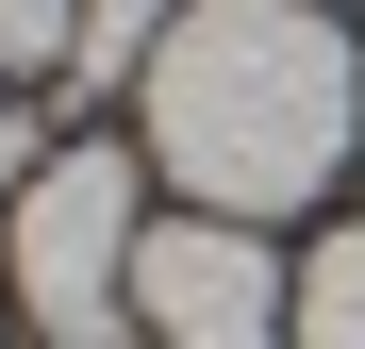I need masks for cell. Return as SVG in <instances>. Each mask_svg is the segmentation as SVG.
Segmentation results:
<instances>
[{
	"instance_id": "obj_1",
	"label": "cell",
	"mask_w": 365,
	"mask_h": 349,
	"mask_svg": "<svg viewBox=\"0 0 365 349\" xmlns=\"http://www.w3.org/2000/svg\"><path fill=\"white\" fill-rule=\"evenodd\" d=\"M133 116H150V166L200 216L266 233L365 150V67H349L332 0H182L150 84H133Z\"/></svg>"
},
{
	"instance_id": "obj_2",
	"label": "cell",
	"mask_w": 365,
	"mask_h": 349,
	"mask_svg": "<svg viewBox=\"0 0 365 349\" xmlns=\"http://www.w3.org/2000/svg\"><path fill=\"white\" fill-rule=\"evenodd\" d=\"M133 250H150V183L133 150H50L17 216H0V266H17V316L50 349H133Z\"/></svg>"
},
{
	"instance_id": "obj_3",
	"label": "cell",
	"mask_w": 365,
	"mask_h": 349,
	"mask_svg": "<svg viewBox=\"0 0 365 349\" xmlns=\"http://www.w3.org/2000/svg\"><path fill=\"white\" fill-rule=\"evenodd\" d=\"M133 349H299V283L250 216H150L133 250Z\"/></svg>"
},
{
	"instance_id": "obj_4",
	"label": "cell",
	"mask_w": 365,
	"mask_h": 349,
	"mask_svg": "<svg viewBox=\"0 0 365 349\" xmlns=\"http://www.w3.org/2000/svg\"><path fill=\"white\" fill-rule=\"evenodd\" d=\"M299 349H365V216L316 233V266H299Z\"/></svg>"
},
{
	"instance_id": "obj_5",
	"label": "cell",
	"mask_w": 365,
	"mask_h": 349,
	"mask_svg": "<svg viewBox=\"0 0 365 349\" xmlns=\"http://www.w3.org/2000/svg\"><path fill=\"white\" fill-rule=\"evenodd\" d=\"M67 50H83V0H0V84L67 67Z\"/></svg>"
},
{
	"instance_id": "obj_6",
	"label": "cell",
	"mask_w": 365,
	"mask_h": 349,
	"mask_svg": "<svg viewBox=\"0 0 365 349\" xmlns=\"http://www.w3.org/2000/svg\"><path fill=\"white\" fill-rule=\"evenodd\" d=\"M34 166H50V150H34V116H0V216H17V183H34Z\"/></svg>"
},
{
	"instance_id": "obj_7",
	"label": "cell",
	"mask_w": 365,
	"mask_h": 349,
	"mask_svg": "<svg viewBox=\"0 0 365 349\" xmlns=\"http://www.w3.org/2000/svg\"><path fill=\"white\" fill-rule=\"evenodd\" d=\"M332 17H349V0H332Z\"/></svg>"
}]
</instances>
